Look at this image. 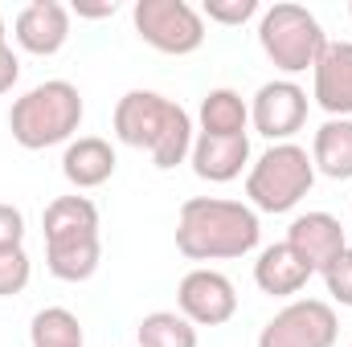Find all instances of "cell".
<instances>
[{
  "instance_id": "cell-2",
  "label": "cell",
  "mask_w": 352,
  "mask_h": 347,
  "mask_svg": "<svg viewBox=\"0 0 352 347\" xmlns=\"http://www.w3.org/2000/svg\"><path fill=\"white\" fill-rule=\"evenodd\" d=\"M115 135H119V143L148 152L160 172H168L192 156L188 110L156 90H127L115 102Z\"/></svg>"
},
{
  "instance_id": "cell-13",
  "label": "cell",
  "mask_w": 352,
  "mask_h": 347,
  "mask_svg": "<svg viewBox=\"0 0 352 347\" xmlns=\"http://www.w3.org/2000/svg\"><path fill=\"white\" fill-rule=\"evenodd\" d=\"M188 164H192V172L201 176V180H209V184H230L250 164V135H234V139L197 135Z\"/></svg>"
},
{
  "instance_id": "cell-4",
  "label": "cell",
  "mask_w": 352,
  "mask_h": 347,
  "mask_svg": "<svg viewBox=\"0 0 352 347\" xmlns=\"http://www.w3.org/2000/svg\"><path fill=\"white\" fill-rule=\"evenodd\" d=\"M316 184V164L299 143H270L246 172V200L254 213H291Z\"/></svg>"
},
{
  "instance_id": "cell-15",
  "label": "cell",
  "mask_w": 352,
  "mask_h": 347,
  "mask_svg": "<svg viewBox=\"0 0 352 347\" xmlns=\"http://www.w3.org/2000/svg\"><path fill=\"white\" fill-rule=\"evenodd\" d=\"M307 278H311V265L299 258L287 241L266 246L263 254H258V261H254V282L270 298H295L307 286Z\"/></svg>"
},
{
  "instance_id": "cell-22",
  "label": "cell",
  "mask_w": 352,
  "mask_h": 347,
  "mask_svg": "<svg viewBox=\"0 0 352 347\" xmlns=\"http://www.w3.org/2000/svg\"><path fill=\"white\" fill-rule=\"evenodd\" d=\"M33 278V261L29 254L16 246V250H0V298H12L29 286Z\"/></svg>"
},
{
  "instance_id": "cell-17",
  "label": "cell",
  "mask_w": 352,
  "mask_h": 347,
  "mask_svg": "<svg viewBox=\"0 0 352 347\" xmlns=\"http://www.w3.org/2000/svg\"><path fill=\"white\" fill-rule=\"evenodd\" d=\"M201 135H217V139H234V135H246L250 127V106L238 90L217 86L201 98Z\"/></svg>"
},
{
  "instance_id": "cell-14",
  "label": "cell",
  "mask_w": 352,
  "mask_h": 347,
  "mask_svg": "<svg viewBox=\"0 0 352 347\" xmlns=\"http://www.w3.org/2000/svg\"><path fill=\"white\" fill-rule=\"evenodd\" d=\"M115 147L98 135H82V139H70L66 152H62V176L87 192V188H102L111 176H115Z\"/></svg>"
},
{
  "instance_id": "cell-6",
  "label": "cell",
  "mask_w": 352,
  "mask_h": 347,
  "mask_svg": "<svg viewBox=\"0 0 352 347\" xmlns=\"http://www.w3.org/2000/svg\"><path fill=\"white\" fill-rule=\"evenodd\" d=\"M131 21L140 41L152 45L156 53L184 58L205 45V16L188 0H135Z\"/></svg>"
},
{
  "instance_id": "cell-21",
  "label": "cell",
  "mask_w": 352,
  "mask_h": 347,
  "mask_svg": "<svg viewBox=\"0 0 352 347\" xmlns=\"http://www.w3.org/2000/svg\"><path fill=\"white\" fill-rule=\"evenodd\" d=\"M29 344L33 347H82V323L66 307H45L29 323Z\"/></svg>"
},
{
  "instance_id": "cell-18",
  "label": "cell",
  "mask_w": 352,
  "mask_h": 347,
  "mask_svg": "<svg viewBox=\"0 0 352 347\" xmlns=\"http://www.w3.org/2000/svg\"><path fill=\"white\" fill-rule=\"evenodd\" d=\"M311 164L328 180H352V119H328L316 131Z\"/></svg>"
},
{
  "instance_id": "cell-20",
  "label": "cell",
  "mask_w": 352,
  "mask_h": 347,
  "mask_svg": "<svg viewBox=\"0 0 352 347\" xmlns=\"http://www.w3.org/2000/svg\"><path fill=\"white\" fill-rule=\"evenodd\" d=\"M135 347H197V327L180 311H152L135 331Z\"/></svg>"
},
{
  "instance_id": "cell-5",
  "label": "cell",
  "mask_w": 352,
  "mask_h": 347,
  "mask_svg": "<svg viewBox=\"0 0 352 347\" xmlns=\"http://www.w3.org/2000/svg\"><path fill=\"white\" fill-rule=\"evenodd\" d=\"M258 45L270 58L274 70L283 74H303L320 62L324 45H328V33L324 25L316 21V12H307L303 4H270L258 21Z\"/></svg>"
},
{
  "instance_id": "cell-23",
  "label": "cell",
  "mask_w": 352,
  "mask_h": 347,
  "mask_svg": "<svg viewBox=\"0 0 352 347\" xmlns=\"http://www.w3.org/2000/svg\"><path fill=\"white\" fill-rule=\"evenodd\" d=\"M254 12H258V0H205L201 4V16L213 25H226V29L246 25Z\"/></svg>"
},
{
  "instance_id": "cell-26",
  "label": "cell",
  "mask_w": 352,
  "mask_h": 347,
  "mask_svg": "<svg viewBox=\"0 0 352 347\" xmlns=\"http://www.w3.org/2000/svg\"><path fill=\"white\" fill-rule=\"evenodd\" d=\"M16 78H21V58L12 53V45H0V94L16 86Z\"/></svg>"
},
{
  "instance_id": "cell-28",
  "label": "cell",
  "mask_w": 352,
  "mask_h": 347,
  "mask_svg": "<svg viewBox=\"0 0 352 347\" xmlns=\"http://www.w3.org/2000/svg\"><path fill=\"white\" fill-rule=\"evenodd\" d=\"M0 45H8V29H4V16H0Z\"/></svg>"
},
{
  "instance_id": "cell-7",
  "label": "cell",
  "mask_w": 352,
  "mask_h": 347,
  "mask_svg": "<svg viewBox=\"0 0 352 347\" xmlns=\"http://www.w3.org/2000/svg\"><path fill=\"white\" fill-rule=\"evenodd\" d=\"M340 319L320 298L287 302L258 335V347H336Z\"/></svg>"
},
{
  "instance_id": "cell-24",
  "label": "cell",
  "mask_w": 352,
  "mask_h": 347,
  "mask_svg": "<svg viewBox=\"0 0 352 347\" xmlns=\"http://www.w3.org/2000/svg\"><path fill=\"white\" fill-rule=\"evenodd\" d=\"M324 286H328V294L340 307H352V250H344L340 258L324 270Z\"/></svg>"
},
{
  "instance_id": "cell-10",
  "label": "cell",
  "mask_w": 352,
  "mask_h": 347,
  "mask_svg": "<svg viewBox=\"0 0 352 347\" xmlns=\"http://www.w3.org/2000/svg\"><path fill=\"white\" fill-rule=\"evenodd\" d=\"M12 37L25 53L33 58H54L66 41H70V8L58 0H33L16 12L12 21Z\"/></svg>"
},
{
  "instance_id": "cell-19",
  "label": "cell",
  "mask_w": 352,
  "mask_h": 347,
  "mask_svg": "<svg viewBox=\"0 0 352 347\" xmlns=\"http://www.w3.org/2000/svg\"><path fill=\"white\" fill-rule=\"evenodd\" d=\"M102 261L98 237H66V241H45V265L58 282H87L94 278Z\"/></svg>"
},
{
  "instance_id": "cell-25",
  "label": "cell",
  "mask_w": 352,
  "mask_h": 347,
  "mask_svg": "<svg viewBox=\"0 0 352 347\" xmlns=\"http://www.w3.org/2000/svg\"><path fill=\"white\" fill-rule=\"evenodd\" d=\"M25 241V217L12 204H0V250H16Z\"/></svg>"
},
{
  "instance_id": "cell-11",
  "label": "cell",
  "mask_w": 352,
  "mask_h": 347,
  "mask_svg": "<svg viewBox=\"0 0 352 347\" xmlns=\"http://www.w3.org/2000/svg\"><path fill=\"white\" fill-rule=\"evenodd\" d=\"M287 246L311 265V274H324L332 261L349 250L344 225L332 213H299L287 229Z\"/></svg>"
},
{
  "instance_id": "cell-27",
  "label": "cell",
  "mask_w": 352,
  "mask_h": 347,
  "mask_svg": "<svg viewBox=\"0 0 352 347\" xmlns=\"http://www.w3.org/2000/svg\"><path fill=\"white\" fill-rule=\"evenodd\" d=\"M115 0H107V4H74V12L78 16H90V21H98V16H115Z\"/></svg>"
},
{
  "instance_id": "cell-16",
  "label": "cell",
  "mask_w": 352,
  "mask_h": 347,
  "mask_svg": "<svg viewBox=\"0 0 352 347\" xmlns=\"http://www.w3.org/2000/svg\"><path fill=\"white\" fill-rule=\"evenodd\" d=\"M45 241H66V237H98V208L90 196H58L41 213Z\"/></svg>"
},
{
  "instance_id": "cell-30",
  "label": "cell",
  "mask_w": 352,
  "mask_h": 347,
  "mask_svg": "<svg viewBox=\"0 0 352 347\" xmlns=\"http://www.w3.org/2000/svg\"><path fill=\"white\" fill-rule=\"evenodd\" d=\"M349 347H352V344H349Z\"/></svg>"
},
{
  "instance_id": "cell-8",
  "label": "cell",
  "mask_w": 352,
  "mask_h": 347,
  "mask_svg": "<svg viewBox=\"0 0 352 347\" xmlns=\"http://www.w3.org/2000/svg\"><path fill=\"white\" fill-rule=\"evenodd\" d=\"M176 307L192 327H226L238 315V290L221 270L197 265L176 286Z\"/></svg>"
},
{
  "instance_id": "cell-3",
  "label": "cell",
  "mask_w": 352,
  "mask_h": 347,
  "mask_svg": "<svg viewBox=\"0 0 352 347\" xmlns=\"http://www.w3.org/2000/svg\"><path fill=\"white\" fill-rule=\"evenodd\" d=\"M78 123H82V94L62 78L25 90L8 110V131L25 152H45V147L70 143Z\"/></svg>"
},
{
  "instance_id": "cell-1",
  "label": "cell",
  "mask_w": 352,
  "mask_h": 347,
  "mask_svg": "<svg viewBox=\"0 0 352 347\" xmlns=\"http://www.w3.org/2000/svg\"><path fill=\"white\" fill-rule=\"evenodd\" d=\"M263 237L258 213L242 200L192 196L176 217V250L188 261H226L246 258Z\"/></svg>"
},
{
  "instance_id": "cell-29",
  "label": "cell",
  "mask_w": 352,
  "mask_h": 347,
  "mask_svg": "<svg viewBox=\"0 0 352 347\" xmlns=\"http://www.w3.org/2000/svg\"><path fill=\"white\" fill-rule=\"evenodd\" d=\"M349 21H352V4H349Z\"/></svg>"
},
{
  "instance_id": "cell-9",
  "label": "cell",
  "mask_w": 352,
  "mask_h": 347,
  "mask_svg": "<svg viewBox=\"0 0 352 347\" xmlns=\"http://www.w3.org/2000/svg\"><path fill=\"white\" fill-rule=\"evenodd\" d=\"M250 123L270 143H291V135L303 131V123H307V90L291 78H274V82L258 86L254 102H250Z\"/></svg>"
},
{
  "instance_id": "cell-12",
  "label": "cell",
  "mask_w": 352,
  "mask_h": 347,
  "mask_svg": "<svg viewBox=\"0 0 352 347\" xmlns=\"http://www.w3.org/2000/svg\"><path fill=\"white\" fill-rule=\"evenodd\" d=\"M311 74V98L320 102V110H328L332 119H352V41H328Z\"/></svg>"
}]
</instances>
